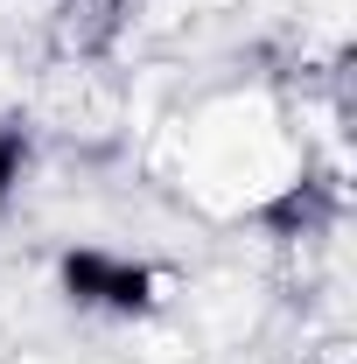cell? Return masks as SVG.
Returning <instances> with one entry per match:
<instances>
[{
    "instance_id": "1",
    "label": "cell",
    "mask_w": 357,
    "mask_h": 364,
    "mask_svg": "<svg viewBox=\"0 0 357 364\" xmlns=\"http://www.w3.org/2000/svg\"><path fill=\"white\" fill-rule=\"evenodd\" d=\"M56 294H63V309L98 316V322H147L169 309L176 280L127 245H91L85 238V245L56 252Z\"/></svg>"
},
{
    "instance_id": "2",
    "label": "cell",
    "mask_w": 357,
    "mask_h": 364,
    "mask_svg": "<svg viewBox=\"0 0 357 364\" xmlns=\"http://www.w3.org/2000/svg\"><path fill=\"white\" fill-rule=\"evenodd\" d=\"M28 168H36V140H28V127H21V119H0V218L14 210Z\"/></svg>"
}]
</instances>
